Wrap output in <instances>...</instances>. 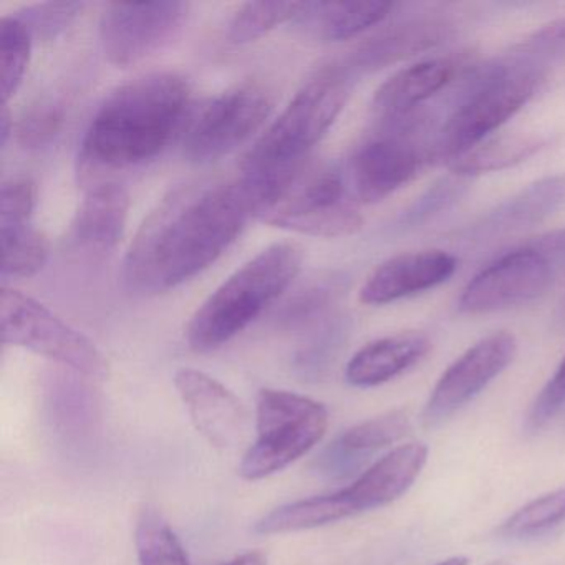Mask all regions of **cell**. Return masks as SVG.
Instances as JSON below:
<instances>
[{
	"label": "cell",
	"mask_w": 565,
	"mask_h": 565,
	"mask_svg": "<svg viewBox=\"0 0 565 565\" xmlns=\"http://www.w3.org/2000/svg\"><path fill=\"white\" fill-rule=\"evenodd\" d=\"M253 217L256 203L241 178L177 188L138 230L125 257V286L143 297L183 286L213 266Z\"/></svg>",
	"instance_id": "cell-1"
},
{
	"label": "cell",
	"mask_w": 565,
	"mask_h": 565,
	"mask_svg": "<svg viewBox=\"0 0 565 565\" xmlns=\"http://www.w3.org/2000/svg\"><path fill=\"white\" fill-rule=\"evenodd\" d=\"M0 323L4 345L38 353L88 379L105 380L110 373L107 359L90 339L9 286L0 292Z\"/></svg>",
	"instance_id": "cell-9"
},
{
	"label": "cell",
	"mask_w": 565,
	"mask_h": 565,
	"mask_svg": "<svg viewBox=\"0 0 565 565\" xmlns=\"http://www.w3.org/2000/svg\"><path fill=\"white\" fill-rule=\"evenodd\" d=\"M428 461L423 443H408L386 452L352 484L333 492L343 519L392 504L402 498L422 475Z\"/></svg>",
	"instance_id": "cell-15"
},
{
	"label": "cell",
	"mask_w": 565,
	"mask_h": 565,
	"mask_svg": "<svg viewBox=\"0 0 565 565\" xmlns=\"http://www.w3.org/2000/svg\"><path fill=\"white\" fill-rule=\"evenodd\" d=\"M505 57L514 64L547 75L554 65L565 61V18L542 25L515 45Z\"/></svg>",
	"instance_id": "cell-29"
},
{
	"label": "cell",
	"mask_w": 565,
	"mask_h": 565,
	"mask_svg": "<svg viewBox=\"0 0 565 565\" xmlns=\"http://www.w3.org/2000/svg\"><path fill=\"white\" fill-rule=\"evenodd\" d=\"M562 522H565V486L515 511L501 525V534L508 537H532L557 527Z\"/></svg>",
	"instance_id": "cell-31"
},
{
	"label": "cell",
	"mask_w": 565,
	"mask_h": 565,
	"mask_svg": "<svg viewBox=\"0 0 565 565\" xmlns=\"http://www.w3.org/2000/svg\"><path fill=\"white\" fill-rule=\"evenodd\" d=\"M11 138H14V118L9 110V105H4L0 115V147H8Z\"/></svg>",
	"instance_id": "cell-38"
},
{
	"label": "cell",
	"mask_w": 565,
	"mask_h": 565,
	"mask_svg": "<svg viewBox=\"0 0 565 565\" xmlns=\"http://www.w3.org/2000/svg\"><path fill=\"white\" fill-rule=\"evenodd\" d=\"M458 259L441 249L418 250L392 257L380 264L360 289V302L386 306L426 292L451 279Z\"/></svg>",
	"instance_id": "cell-18"
},
{
	"label": "cell",
	"mask_w": 565,
	"mask_h": 565,
	"mask_svg": "<svg viewBox=\"0 0 565 565\" xmlns=\"http://www.w3.org/2000/svg\"><path fill=\"white\" fill-rule=\"evenodd\" d=\"M174 386L201 436L217 449L243 445L249 428L246 408L230 388L207 373L178 370Z\"/></svg>",
	"instance_id": "cell-14"
},
{
	"label": "cell",
	"mask_w": 565,
	"mask_h": 565,
	"mask_svg": "<svg viewBox=\"0 0 565 565\" xmlns=\"http://www.w3.org/2000/svg\"><path fill=\"white\" fill-rule=\"evenodd\" d=\"M67 121L65 107L55 100H41L22 111L14 121V138L25 150H42L54 143Z\"/></svg>",
	"instance_id": "cell-30"
},
{
	"label": "cell",
	"mask_w": 565,
	"mask_h": 565,
	"mask_svg": "<svg viewBox=\"0 0 565 565\" xmlns=\"http://www.w3.org/2000/svg\"><path fill=\"white\" fill-rule=\"evenodd\" d=\"M302 259L297 244L276 243L247 260L191 317L186 329L190 349L213 352L253 326L292 286Z\"/></svg>",
	"instance_id": "cell-4"
},
{
	"label": "cell",
	"mask_w": 565,
	"mask_h": 565,
	"mask_svg": "<svg viewBox=\"0 0 565 565\" xmlns=\"http://www.w3.org/2000/svg\"><path fill=\"white\" fill-rule=\"evenodd\" d=\"M32 38L28 25L18 15L0 19V92L8 105L24 84L31 64Z\"/></svg>",
	"instance_id": "cell-25"
},
{
	"label": "cell",
	"mask_w": 565,
	"mask_h": 565,
	"mask_svg": "<svg viewBox=\"0 0 565 565\" xmlns=\"http://www.w3.org/2000/svg\"><path fill=\"white\" fill-rule=\"evenodd\" d=\"M436 565H468V558L466 557H449L446 561L439 562Z\"/></svg>",
	"instance_id": "cell-40"
},
{
	"label": "cell",
	"mask_w": 565,
	"mask_h": 565,
	"mask_svg": "<svg viewBox=\"0 0 565 565\" xmlns=\"http://www.w3.org/2000/svg\"><path fill=\"white\" fill-rule=\"evenodd\" d=\"M135 545L140 565H191L180 539L157 509H143L138 515Z\"/></svg>",
	"instance_id": "cell-28"
},
{
	"label": "cell",
	"mask_w": 565,
	"mask_h": 565,
	"mask_svg": "<svg viewBox=\"0 0 565 565\" xmlns=\"http://www.w3.org/2000/svg\"><path fill=\"white\" fill-rule=\"evenodd\" d=\"M565 405V355L552 379L542 388L529 413L527 426L532 431L544 428Z\"/></svg>",
	"instance_id": "cell-36"
},
{
	"label": "cell",
	"mask_w": 565,
	"mask_h": 565,
	"mask_svg": "<svg viewBox=\"0 0 565 565\" xmlns=\"http://www.w3.org/2000/svg\"><path fill=\"white\" fill-rule=\"evenodd\" d=\"M472 65L471 57L459 52L402 68L375 92L372 110L376 120L383 124L418 111L425 102L462 78Z\"/></svg>",
	"instance_id": "cell-17"
},
{
	"label": "cell",
	"mask_w": 565,
	"mask_h": 565,
	"mask_svg": "<svg viewBox=\"0 0 565 565\" xmlns=\"http://www.w3.org/2000/svg\"><path fill=\"white\" fill-rule=\"evenodd\" d=\"M224 565H267V555L259 551L244 552Z\"/></svg>",
	"instance_id": "cell-39"
},
{
	"label": "cell",
	"mask_w": 565,
	"mask_h": 565,
	"mask_svg": "<svg viewBox=\"0 0 565 565\" xmlns=\"http://www.w3.org/2000/svg\"><path fill=\"white\" fill-rule=\"evenodd\" d=\"M353 78L343 64L317 72L247 151L239 178L254 198L256 217L310 163V151L345 108Z\"/></svg>",
	"instance_id": "cell-3"
},
{
	"label": "cell",
	"mask_w": 565,
	"mask_h": 565,
	"mask_svg": "<svg viewBox=\"0 0 565 565\" xmlns=\"http://www.w3.org/2000/svg\"><path fill=\"white\" fill-rule=\"evenodd\" d=\"M431 349L422 332H402L366 343L347 363L345 380L356 388L383 385L415 366Z\"/></svg>",
	"instance_id": "cell-21"
},
{
	"label": "cell",
	"mask_w": 565,
	"mask_h": 565,
	"mask_svg": "<svg viewBox=\"0 0 565 565\" xmlns=\"http://www.w3.org/2000/svg\"><path fill=\"white\" fill-rule=\"evenodd\" d=\"M84 8V2H42L28 6L15 15L28 25L34 41H55L68 31Z\"/></svg>",
	"instance_id": "cell-32"
},
{
	"label": "cell",
	"mask_w": 565,
	"mask_h": 565,
	"mask_svg": "<svg viewBox=\"0 0 565 565\" xmlns=\"http://www.w3.org/2000/svg\"><path fill=\"white\" fill-rule=\"evenodd\" d=\"M327 428L329 412L322 403L286 390H260L256 441L243 456L241 478L260 481L282 471L319 445Z\"/></svg>",
	"instance_id": "cell-7"
},
{
	"label": "cell",
	"mask_w": 565,
	"mask_h": 565,
	"mask_svg": "<svg viewBox=\"0 0 565 565\" xmlns=\"http://www.w3.org/2000/svg\"><path fill=\"white\" fill-rule=\"evenodd\" d=\"M2 247V282L34 277L41 273L51 256V243L42 231L34 226L0 233Z\"/></svg>",
	"instance_id": "cell-27"
},
{
	"label": "cell",
	"mask_w": 565,
	"mask_h": 565,
	"mask_svg": "<svg viewBox=\"0 0 565 565\" xmlns=\"http://www.w3.org/2000/svg\"><path fill=\"white\" fill-rule=\"evenodd\" d=\"M525 246L544 254L551 263L554 259H565V227L544 234V236L537 237L534 243L525 244Z\"/></svg>",
	"instance_id": "cell-37"
},
{
	"label": "cell",
	"mask_w": 565,
	"mask_h": 565,
	"mask_svg": "<svg viewBox=\"0 0 565 565\" xmlns=\"http://www.w3.org/2000/svg\"><path fill=\"white\" fill-rule=\"evenodd\" d=\"M466 188V178L458 174L438 181L399 216V226L416 227L438 216L465 196Z\"/></svg>",
	"instance_id": "cell-34"
},
{
	"label": "cell",
	"mask_w": 565,
	"mask_h": 565,
	"mask_svg": "<svg viewBox=\"0 0 565 565\" xmlns=\"http://www.w3.org/2000/svg\"><path fill=\"white\" fill-rule=\"evenodd\" d=\"M465 74V85L451 114L438 130L435 160L449 164L475 150L489 135L522 110L544 85L547 75L498 58Z\"/></svg>",
	"instance_id": "cell-5"
},
{
	"label": "cell",
	"mask_w": 565,
	"mask_h": 565,
	"mask_svg": "<svg viewBox=\"0 0 565 565\" xmlns=\"http://www.w3.org/2000/svg\"><path fill=\"white\" fill-rule=\"evenodd\" d=\"M409 428L408 415L402 409L359 423L342 433L323 452V471L332 476L353 475L370 456L399 441Z\"/></svg>",
	"instance_id": "cell-22"
},
{
	"label": "cell",
	"mask_w": 565,
	"mask_h": 565,
	"mask_svg": "<svg viewBox=\"0 0 565 565\" xmlns=\"http://www.w3.org/2000/svg\"><path fill=\"white\" fill-rule=\"evenodd\" d=\"M269 88L244 82L210 98L190 115L183 131V154L193 163H211L243 147L269 118Z\"/></svg>",
	"instance_id": "cell-10"
},
{
	"label": "cell",
	"mask_w": 565,
	"mask_h": 565,
	"mask_svg": "<svg viewBox=\"0 0 565 565\" xmlns=\"http://www.w3.org/2000/svg\"><path fill=\"white\" fill-rule=\"evenodd\" d=\"M433 118L413 111L398 120L379 124L350 157L345 174L356 203H379L418 177L426 161L435 160Z\"/></svg>",
	"instance_id": "cell-6"
},
{
	"label": "cell",
	"mask_w": 565,
	"mask_h": 565,
	"mask_svg": "<svg viewBox=\"0 0 565 565\" xmlns=\"http://www.w3.org/2000/svg\"><path fill=\"white\" fill-rule=\"evenodd\" d=\"M545 147V138L537 134H505L488 138L481 145L452 161V174L468 178L494 173L524 163Z\"/></svg>",
	"instance_id": "cell-24"
},
{
	"label": "cell",
	"mask_w": 565,
	"mask_h": 565,
	"mask_svg": "<svg viewBox=\"0 0 565 565\" xmlns=\"http://www.w3.org/2000/svg\"><path fill=\"white\" fill-rule=\"evenodd\" d=\"M518 340L511 332L491 333L466 350L436 383L423 412L428 428L441 425L476 398L514 360Z\"/></svg>",
	"instance_id": "cell-13"
},
{
	"label": "cell",
	"mask_w": 565,
	"mask_h": 565,
	"mask_svg": "<svg viewBox=\"0 0 565 565\" xmlns=\"http://www.w3.org/2000/svg\"><path fill=\"white\" fill-rule=\"evenodd\" d=\"M451 35L452 25L445 19H413L366 39L343 65L353 75L382 71L406 58L433 51L445 44Z\"/></svg>",
	"instance_id": "cell-19"
},
{
	"label": "cell",
	"mask_w": 565,
	"mask_h": 565,
	"mask_svg": "<svg viewBox=\"0 0 565 565\" xmlns=\"http://www.w3.org/2000/svg\"><path fill=\"white\" fill-rule=\"evenodd\" d=\"M188 2H110L100 18L105 57L118 68L147 61L167 47L183 29Z\"/></svg>",
	"instance_id": "cell-11"
},
{
	"label": "cell",
	"mask_w": 565,
	"mask_h": 565,
	"mask_svg": "<svg viewBox=\"0 0 565 565\" xmlns=\"http://www.w3.org/2000/svg\"><path fill=\"white\" fill-rule=\"evenodd\" d=\"M393 2H303L297 24L323 42H343L382 24Z\"/></svg>",
	"instance_id": "cell-23"
},
{
	"label": "cell",
	"mask_w": 565,
	"mask_h": 565,
	"mask_svg": "<svg viewBox=\"0 0 565 565\" xmlns=\"http://www.w3.org/2000/svg\"><path fill=\"white\" fill-rule=\"evenodd\" d=\"M191 88L174 72L120 85L95 111L77 154L78 184L90 190L160 157L190 120Z\"/></svg>",
	"instance_id": "cell-2"
},
{
	"label": "cell",
	"mask_w": 565,
	"mask_h": 565,
	"mask_svg": "<svg viewBox=\"0 0 565 565\" xmlns=\"http://www.w3.org/2000/svg\"><path fill=\"white\" fill-rule=\"evenodd\" d=\"M303 2H246L234 12L227 25V41L233 45H246L259 41L286 22L296 21Z\"/></svg>",
	"instance_id": "cell-26"
},
{
	"label": "cell",
	"mask_w": 565,
	"mask_h": 565,
	"mask_svg": "<svg viewBox=\"0 0 565 565\" xmlns=\"http://www.w3.org/2000/svg\"><path fill=\"white\" fill-rule=\"evenodd\" d=\"M488 565H512L511 562H508V561H495V562H491V564H488Z\"/></svg>",
	"instance_id": "cell-41"
},
{
	"label": "cell",
	"mask_w": 565,
	"mask_h": 565,
	"mask_svg": "<svg viewBox=\"0 0 565 565\" xmlns=\"http://www.w3.org/2000/svg\"><path fill=\"white\" fill-rule=\"evenodd\" d=\"M257 217L289 233L327 239L352 236L363 226L345 171L337 164H307Z\"/></svg>",
	"instance_id": "cell-8"
},
{
	"label": "cell",
	"mask_w": 565,
	"mask_h": 565,
	"mask_svg": "<svg viewBox=\"0 0 565 565\" xmlns=\"http://www.w3.org/2000/svg\"><path fill=\"white\" fill-rule=\"evenodd\" d=\"M565 206V174H554L525 186L482 216L471 230L469 239L508 236L544 223Z\"/></svg>",
	"instance_id": "cell-20"
},
{
	"label": "cell",
	"mask_w": 565,
	"mask_h": 565,
	"mask_svg": "<svg viewBox=\"0 0 565 565\" xmlns=\"http://www.w3.org/2000/svg\"><path fill=\"white\" fill-rule=\"evenodd\" d=\"M339 287L335 282H317L300 290L294 299L286 303L282 320L287 326H303L322 317L335 302Z\"/></svg>",
	"instance_id": "cell-35"
},
{
	"label": "cell",
	"mask_w": 565,
	"mask_h": 565,
	"mask_svg": "<svg viewBox=\"0 0 565 565\" xmlns=\"http://www.w3.org/2000/svg\"><path fill=\"white\" fill-rule=\"evenodd\" d=\"M128 211L130 196L120 184L111 181L90 188L68 227V250L81 259L104 260L124 237Z\"/></svg>",
	"instance_id": "cell-16"
},
{
	"label": "cell",
	"mask_w": 565,
	"mask_h": 565,
	"mask_svg": "<svg viewBox=\"0 0 565 565\" xmlns=\"http://www.w3.org/2000/svg\"><path fill=\"white\" fill-rule=\"evenodd\" d=\"M35 207V183L29 177L8 178L0 191V233L32 226Z\"/></svg>",
	"instance_id": "cell-33"
},
{
	"label": "cell",
	"mask_w": 565,
	"mask_h": 565,
	"mask_svg": "<svg viewBox=\"0 0 565 565\" xmlns=\"http://www.w3.org/2000/svg\"><path fill=\"white\" fill-rule=\"evenodd\" d=\"M554 277L551 260L529 246L509 250L476 274L459 297V312H499L534 302L547 292Z\"/></svg>",
	"instance_id": "cell-12"
}]
</instances>
